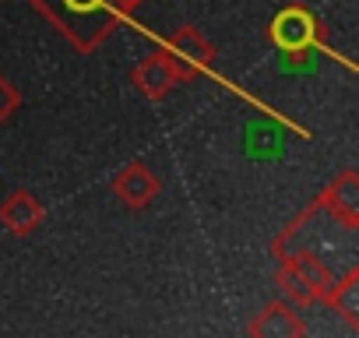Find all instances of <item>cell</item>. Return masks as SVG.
Instances as JSON below:
<instances>
[{"mask_svg": "<svg viewBox=\"0 0 359 338\" xmlns=\"http://www.w3.org/2000/svg\"><path fill=\"white\" fill-rule=\"evenodd\" d=\"M18 106H22V92L4 74H0V123H8L18 113Z\"/></svg>", "mask_w": 359, "mask_h": 338, "instance_id": "obj_12", "label": "cell"}, {"mask_svg": "<svg viewBox=\"0 0 359 338\" xmlns=\"http://www.w3.org/2000/svg\"><path fill=\"white\" fill-rule=\"evenodd\" d=\"M43 219H46V208H43V201H39L36 194H29V191H15L4 205H0V226H4L8 233H15V236L36 233V229L43 226Z\"/></svg>", "mask_w": 359, "mask_h": 338, "instance_id": "obj_8", "label": "cell"}, {"mask_svg": "<svg viewBox=\"0 0 359 338\" xmlns=\"http://www.w3.org/2000/svg\"><path fill=\"white\" fill-rule=\"evenodd\" d=\"M123 4H127V8H130V11H134V8H137V4H141V0H123Z\"/></svg>", "mask_w": 359, "mask_h": 338, "instance_id": "obj_13", "label": "cell"}, {"mask_svg": "<svg viewBox=\"0 0 359 338\" xmlns=\"http://www.w3.org/2000/svg\"><path fill=\"white\" fill-rule=\"evenodd\" d=\"M275 285H278V296L289 303V306H296L299 313L303 310H310V306H317L320 299H317V292L310 289V282L292 268V264H285V261H278V271H275Z\"/></svg>", "mask_w": 359, "mask_h": 338, "instance_id": "obj_10", "label": "cell"}, {"mask_svg": "<svg viewBox=\"0 0 359 338\" xmlns=\"http://www.w3.org/2000/svg\"><path fill=\"white\" fill-rule=\"evenodd\" d=\"M247 331L254 338H303L306 324H303V313L296 306H289L285 299H275L250 320Z\"/></svg>", "mask_w": 359, "mask_h": 338, "instance_id": "obj_6", "label": "cell"}, {"mask_svg": "<svg viewBox=\"0 0 359 338\" xmlns=\"http://www.w3.org/2000/svg\"><path fill=\"white\" fill-rule=\"evenodd\" d=\"M109 191H113V198H116L123 208H148V205L158 198L162 184H158V177L151 173L148 162L134 158V162H127L120 173L113 177Z\"/></svg>", "mask_w": 359, "mask_h": 338, "instance_id": "obj_5", "label": "cell"}, {"mask_svg": "<svg viewBox=\"0 0 359 338\" xmlns=\"http://www.w3.org/2000/svg\"><path fill=\"white\" fill-rule=\"evenodd\" d=\"M130 81H134V88L141 92V95H148V99H165L180 81H176V71L169 67V60H165V53L162 50H155V53H148L144 60H137L134 64V71H130Z\"/></svg>", "mask_w": 359, "mask_h": 338, "instance_id": "obj_7", "label": "cell"}, {"mask_svg": "<svg viewBox=\"0 0 359 338\" xmlns=\"http://www.w3.org/2000/svg\"><path fill=\"white\" fill-rule=\"evenodd\" d=\"M268 39L285 53V57H310L320 46V25L317 18L303 8V4H289L282 8L271 25H268Z\"/></svg>", "mask_w": 359, "mask_h": 338, "instance_id": "obj_4", "label": "cell"}, {"mask_svg": "<svg viewBox=\"0 0 359 338\" xmlns=\"http://www.w3.org/2000/svg\"><path fill=\"white\" fill-rule=\"evenodd\" d=\"M320 201H324L334 215H341L345 222H359V177L352 173V169L338 173V177L327 184V191L320 194Z\"/></svg>", "mask_w": 359, "mask_h": 338, "instance_id": "obj_9", "label": "cell"}, {"mask_svg": "<svg viewBox=\"0 0 359 338\" xmlns=\"http://www.w3.org/2000/svg\"><path fill=\"white\" fill-rule=\"evenodd\" d=\"M169 60V67L176 71V81H194L215 71V46L191 25L176 29L162 46H158Z\"/></svg>", "mask_w": 359, "mask_h": 338, "instance_id": "obj_3", "label": "cell"}, {"mask_svg": "<svg viewBox=\"0 0 359 338\" xmlns=\"http://www.w3.org/2000/svg\"><path fill=\"white\" fill-rule=\"evenodd\" d=\"M29 4L81 53L102 46L130 15L123 0H29Z\"/></svg>", "mask_w": 359, "mask_h": 338, "instance_id": "obj_2", "label": "cell"}, {"mask_svg": "<svg viewBox=\"0 0 359 338\" xmlns=\"http://www.w3.org/2000/svg\"><path fill=\"white\" fill-rule=\"evenodd\" d=\"M324 303H327L352 331H359V268L348 271V275H341Z\"/></svg>", "mask_w": 359, "mask_h": 338, "instance_id": "obj_11", "label": "cell"}, {"mask_svg": "<svg viewBox=\"0 0 359 338\" xmlns=\"http://www.w3.org/2000/svg\"><path fill=\"white\" fill-rule=\"evenodd\" d=\"M355 233L359 222H345L341 215H334L320 198L310 201V208L292 219L271 243V254L282 250H306L310 257H317L334 278L355 271Z\"/></svg>", "mask_w": 359, "mask_h": 338, "instance_id": "obj_1", "label": "cell"}]
</instances>
